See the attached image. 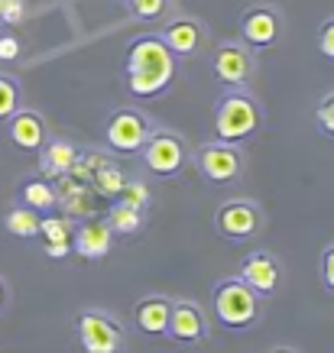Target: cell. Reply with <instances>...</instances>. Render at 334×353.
<instances>
[{
    "label": "cell",
    "mask_w": 334,
    "mask_h": 353,
    "mask_svg": "<svg viewBox=\"0 0 334 353\" xmlns=\"http://www.w3.org/2000/svg\"><path fill=\"white\" fill-rule=\"evenodd\" d=\"M175 78V55L156 36H143L127 49V85L137 97H153Z\"/></svg>",
    "instance_id": "1"
},
{
    "label": "cell",
    "mask_w": 334,
    "mask_h": 353,
    "mask_svg": "<svg viewBox=\"0 0 334 353\" xmlns=\"http://www.w3.org/2000/svg\"><path fill=\"white\" fill-rule=\"evenodd\" d=\"M259 123V110L257 104L250 101L247 94H227L221 104H217V117H215V133L217 139H244L250 137Z\"/></svg>",
    "instance_id": "2"
},
{
    "label": "cell",
    "mask_w": 334,
    "mask_h": 353,
    "mask_svg": "<svg viewBox=\"0 0 334 353\" xmlns=\"http://www.w3.org/2000/svg\"><path fill=\"white\" fill-rule=\"evenodd\" d=\"M217 318L230 327H244L257 318V292L244 282H224L215 295Z\"/></svg>",
    "instance_id": "3"
},
{
    "label": "cell",
    "mask_w": 334,
    "mask_h": 353,
    "mask_svg": "<svg viewBox=\"0 0 334 353\" xmlns=\"http://www.w3.org/2000/svg\"><path fill=\"white\" fill-rule=\"evenodd\" d=\"M78 341L88 353H117L124 343V334L114 327L110 318L97 314V311H85L78 318Z\"/></svg>",
    "instance_id": "4"
},
{
    "label": "cell",
    "mask_w": 334,
    "mask_h": 353,
    "mask_svg": "<svg viewBox=\"0 0 334 353\" xmlns=\"http://www.w3.org/2000/svg\"><path fill=\"white\" fill-rule=\"evenodd\" d=\"M108 143L120 152H137L146 143V120L133 110H120L108 123Z\"/></svg>",
    "instance_id": "5"
},
{
    "label": "cell",
    "mask_w": 334,
    "mask_h": 353,
    "mask_svg": "<svg viewBox=\"0 0 334 353\" xmlns=\"http://www.w3.org/2000/svg\"><path fill=\"white\" fill-rule=\"evenodd\" d=\"M182 143L173 133H156V137L146 143V165H150L156 175H173V172L182 169Z\"/></svg>",
    "instance_id": "6"
},
{
    "label": "cell",
    "mask_w": 334,
    "mask_h": 353,
    "mask_svg": "<svg viewBox=\"0 0 334 353\" xmlns=\"http://www.w3.org/2000/svg\"><path fill=\"white\" fill-rule=\"evenodd\" d=\"M166 331H173L175 341L192 343L205 334V318H202V311L195 308V305H185L182 301V305L169 308V327Z\"/></svg>",
    "instance_id": "7"
},
{
    "label": "cell",
    "mask_w": 334,
    "mask_h": 353,
    "mask_svg": "<svg viewBox=\"0 0 334 353\" xmlns=\"http://www.w3.org/2000/svg\"><path fill=\"white\" fill-rule=\"evenodd\" d=\"M257 224H259V217L250 204H227V208L217 211V227H221V234H227V236L257 234Z\"/></svg>",
    "instance_id": "8"
},
{
    "label": "cell",
    "mask_w": 334,
    "mask_h": 353,
    "mask_svg": "<svg viewBox=\"0 0 334 353\" xmlns=\"http://www.w3.org/2000/svg\"><path fill=\"white\" fill-rule=\"evenodd\" d=\"M240 272H244V285H250V289L259 292V295H266V292L276 289V279H279L276 263H273L266 253H257V256L244 259Z\"/></svg>",
    "instance_id": "9"
},
{
    "label": "cell",
    "mask_w": 334,
    "mask_h": 353,
    "mask_svg": "<svg viewBox=\"0 0 334 353\" xmlns=\"http://www.w3.org/2000/svg\"><path fill=\"white\" fill-rule=\"evenodd\" d=\"M202 169L211 182H230V179H237L240 172V159L234 150H224V146H208L202 152Z\"/></svg>",
    "instance_id": "10"
},
{
    "label": "cell",
    "mask_w": 334,
    "mask_h": 353,
    "mask_svg": "<svg viewBox=\"0 0 334 353\" xmlns=\"http://www.w3.org/2000/svg\"><path fill=\"white\" fill-rule=\"evenodd\" d=\"M215 75L221 78V81H227V85H244L250 75V59L244 55V49H237V46L217 49Z\"/></svg>",
    "instance_id": "11"
},
{
    "label": "cell",
    "mask_w": 334,
    "mask_h": 353,
    "mask_svg": "<svg viewBox=\"0 0 334 353\" xmlns=\"http://www.w3.org/2000/svg\"><path fill=\"white\" fill-rule=\"evenodd\" d=\"M75 250L85 259L108 256V250H110V224H104V221H91V224H85L75 234Z\"/></svg>",
    "instance_id": "12"
},
{
    "label": "cell",
    "mask_w": 334,
    "mask_h": 353,
    "mask_svg": "<svg viewBox=\"0 0 334 353\" xmlns=\"http://www.w3.org/2000/svg\"><path fill=\"white\" fill-rule=\"evenodd\" d=\"M279 36V20L273 10H250L244 17V39L253 46H270Z\"/></svg>",
    "instance_id": "13"
},
{
    "label": "cell",
    "mask_w": 334,
    "mask_h": 353,
    "mask_svg": "<svg viewBox=\"0 0 334 353\" xmlns=\"http://www.w3.org/2000/svg\"><path fill=\"white\" fill-rule=\"evenodd\" d=\"M10 137H13V143H17L20 150H39V146H43V139H46V127H43V120L36 117V114L23 110V114H13Z\"/></svg>",
    "instance_id": "14"
},
{
    "label": "cell",
    "mask_w": 334,
    "mask_h": 353,
    "mask_svg": "<svg viewBox=\"0 0 334 353\" xmlns=\"http://www.w3.org/2000/svg\"><path fill=\"white\" fill-rule=\"evenodd\" d=\"M198 39H202V32H198V26H195L192 20H179L169 26V32H166V39L162 43L169 46V52L173 55H188L198 49Z\"/></svg>",
    "instance_id": "15"
},
{
    "label": "cell",
    "mask_w": 334,
    "mask_h": 353,
    "mask_svg": "<svg viewBox=\"0 0 334 353\" xmlns=\"http://www.w3.org/2000/svg\"><path fill=\"white\" fill-rule=\"evenodd\" d=\"M137 324L146 334H162L169 327V301L166 299H150L137 308Z\"/></svg>",
    "instance_id": "16"
},
{
    "label": "cell",
    "mask_w": 334,
    "mask_h": 353,
    "mask_svg": "<svg viewBox=\"0 0 334 353\" xmlns=\"http://www.w3.org/2000/svg\"><path fill=\"white\" fill-rule=\"evenodd\" d=\"M39 234L46 236V253L49 256H65L68 253V224L59 221V217H46L39 221Z\"/></svg>",
    "instance_id": "17"
},
{
    "label": "cell",
    "mask_w": 334,
    "mask_h": 353,
    "mask_svg": "<svg viewBox=\"0 0 334 353\" xmlns=\"http://www.w3.org/2000/svg\"><path fill=\"white\" fill-rule=\"evenodd\" d=\"M75 159H78L75 146H68V143H49L43 156V165L49 175H65V172L75 165Z\"/></svg>",
    "instance_id": "18"
},
{
    "label": "cell",
    "mask_w": 334,
    "mask_h": 353,
    "mask_svg": "<svg viewBox=\"0 0 334 353\" xmlns=\"http://www.w3.org/2000/svg\"><path fill=\"white\" fill-rule=\"evenodd\" d=\"M23 201H26V208H32V211H49V208L59 201V194H55V188L49 182L36 179V182L23 185Z\"/></svg>",
    "instance_id": "19"
},
{
    "label": "cell",
    "mask_w": 334,
    "mask_h": 353,
    "mask_svg": "<svg viewBox=\"0 0 334 353\" xmlns=\"http://www.w3.org/2000/svg\"><path fill=\"white\" fill-rule=\"evenodd\" d=\"M7 230L13 236H23V240H30V236L39 234V217L32 208H13L10 214H7Z\"/></svg>",
    "instance_id": "20"
},
{
    "label": "cell",
    "mask_w": 334,
    "mask_h": 353,
    "mask_svg": "<svg viewBox=\"0 0 334 353\" xmlns=\"http://www.w3.org/2000/svg\"><path fill=\"white\" fill-rule=\"evenodd\" d=\"M110 227L120 230V234H133V230H140V211L137 208H130V204H114L110 208Z\"/></svg>",
    "instance_id": "21"
},
{
    "label": "cell",
    "mask_w": 334,
    "mask_h": 353,
    "mask_svg": "<svg viewBox=\"0 0 334 353\" xmlns=\"http://www.w3.org/2000/svg\"><path fill=\"white\" fill-rule=\"evenodd\" d=\"M95 179V192L97 194H104V198H110V194H120V188H124V175H120L117 169H110V162L108 165H101V169L91 175Z\"/></svg>",
    "instance_id": "22"
},
{
    "label": "cell",
    "mask_w": 334,
    "mask_h": 353,
    "mask_svg": "<svg viewBox=\"0 0 334 353\" xmlns=\"http://www.w3.org/2000/svg\"><path fill=\"white\" fill-rule=\"evenodd\" d=\"M17 104H20V88L10 78H0V120H7L17 114Z\"/></svg>",
    "instance_id": "23"
},
{
    "label": "cell",
    "mask_w": 334,
    "mask_h": 353,
    "mask_svg": "<svg viewBox=\"0 0 334 353\" xmlns=\"http://www.w3.org/2000/svg\"><path fill=\"white\" fill-rule=\"evenodd\" d=\"M120 201L140 211V208H146V204H150V192H146L140 182H130V185H124V188H120Z\"/></svg>",
    "instance_id": "24"
},
{
    "label": "cell",
    "mask_w": 334,
    "mask_h": 353,
    "mask_svg": "<svg viewBox=\"0 0 334 353\" xmlns=\"http://www.w3.org/2000/svg\"><path fill=\"white\" fill-rule=\"evenodd\" d=\"M130 7H133V13L140 20H156L166 10V0H130Z\"/></svg>",
    "instance_id": "25"
},
{
    "label": "cell",
    "mask_w": 334,
    "mask_h": 353,
    "mask_svg": "<svg viewBox=\"0 0 334 353\" xmlns=\"http://www.w3.org/2000/svg\"><path fill=\"white\" fill-rule=\"evenodd\" d=\"M318 127L334 137V94H328L322 104H318Z\"/></svg>",
    "instance_id": "26"
},
{
    "label": "cell",
    "mask_w": 334,
    "mask_h": 353,
    "mask_svg": "<svg viewBox=\"0 0 334 353\" xmlns=\"http://www.w3.org/2000/svg\"><path fill=\"white\" fill-rule=\"evenodd\" d=\"M0 20L20 23L23 20V0H0Z\"/></svg>",
    "instance_id": "27"
},
{
    "label": "cell",
    "mask_w": 334,
    "mask_h": 353,
    "mask_svg": "<svg viewBox=\"0 0 334 353\" xmlns=\"http://www.w3.org/2000/svg\"><path fill=\"white\" fill-rule=\"evenodd\" d=\"M65 211H68V214H88V211H91V204H88V188L78 194H68V198H65Z\"/></svg>",
    "instance_id": "28"
},
{
    "label": "cell",
    "mask_w": 334,
    "mask_h": 353,
    "mask_svg": "<svg viewBox=\"0 0 334 353\" xmlns=\"http://www.w3.org/2000/svg\"><path fill=\"white\" fill-rule=\"evenodd\" d=\"M20 55V43L17 36H0V62H13Z\"/></svg>",
    "instance_id": "29"
},
{
    "label": "cell",
    "mask_w": 334,
    "mask_h": 353,
    "mask_svg": "<svg viewBox=\"0 0 334 353\" xmlns=\"http://www.w3.org/2000/svg\"><path fill=\"white\" fill-rule=\"evenodd\" d=\"M318 49H322V55L334 59V20L322 26V39H318Z\"/></svg>",
    "instance_id": "30"
},
{
    "label": "cell",
    "mask_w": 334,
    "mask_h": 353,
    "mask_svg": "<svg viewBox=\"0 0 334 353\" xmlns=\"http://www.w3.org/2000/svg\"><path fill=\"white\" fill-rule=\"evenodd\" d=\"M322 276H324V285L334 292V246H331V250H324V256H322Z\"/></svg>",
    "instance_id": "31"
},
{
    "label": "cell",
    "mask_w": 334,
    "mask_h": 353,
    "mask_svg": "<svg viewBox=\"0 0 334 353\" xmlns=\"http://www.w3.org/2000/svg\"><path fill=\"white\" fill-rule=\"evenodd\" d=\"M3 299H7V292H3V282H0V308H3Z\"/></svg>",
    "instance_id": "32"
},
{
    "label": "cell",
    "mask_w": 334,
    "mask_h": 353,
    "mask_svg": "<svg viewBox=\"0 0 334 353\" xmlns=\"http://www.w3.org/2000/svg\"><path fill=\"white\" fill-rule=\"evenodd\" d=\"M276 353H289V350H276Z\"/></svg>",
    "instance_id": "33"
}]
</instances>
